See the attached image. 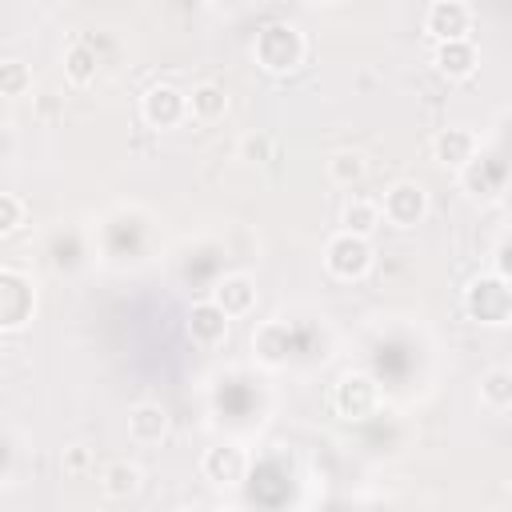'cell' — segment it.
<instances>
[{"label": "cell", "mask_w": 512, "mask_h": 512, "mask_svg": "<svg viewBox=\"0 0 512 512\" xmlns=\"http://www.w3.org/2000/svg\"><path fill=\"white\" fill-rule=\"evenodd\" d=\"M240 152H244V160H268L272 144H268V136H244L240 140Z\"/></svg>", "instance_id": "cell-26"}, {"label": "cell", "mask_w": 512, "mask_h": 512, "mask_svg": "<svg viewBox=\"0 0 512 512\" xmlns=\"http://www.w3.org/2000/svg\"><path fill=\"white\" fill-rule=\"evenodd\" d=\"M140 484H144V472L132 460H108L104 472H100V492L108 500H128V496L140 492Z\"/></svg>", "instance_id": "cell-15"}, {"label": "cell", "mask_w": 512, "mask_h": 512, "mask_svg": "<svg viewBox=\"0 0 512 512\" xmlns=\"http://www.w3.org/2000/svg\"><path fill=\"white\" fill-rule=\"evenodd\" d=\"M60 464H64V472L80 476V472H88V464H92V448H88V444H68L64 456H60Z\"/></svg>", "instance_id": "cell-25"}, {"label": "cell", "mask_w": 512, "mask_h": 512, "mask_svg": "<svg viewBox=\"0 0 512 512\" xmlns=\"http://www.w3.org/2000/svg\"><path fill=\"white\" fill-rule=\"evenodd\" d=\"M432 156L444 168H464L468 160H476V136L468 128H440L432 140Z\"/></svg>", "instance_id": "cell-13"}, {"label": "cell", "mask_w": 512, "mask_h": 512, "mask_svg": "<svg viewBox=\"0 0 512 512\" xmlns=\"http://www.w3.org/2000/svg\"><path fill=\"white\" fill-rule=\"evenodd\" d=\"M32 88V68L24 60H0V96H24Z\"/></svg>", "instance_id": "cell-23"}, {"label": "cell", "mask_w": 512, "mask_h": 512, "mask_svg": "<svg viewBox=\"0 0 512 512\" xmlns=\"http://www.w3.org/2000/svg\"><path fill=\"white\" fill-rule=\"evenodd\" d=\"M364 176H368V160H364L360 152L344 148V152H332V156H328V180H332V184L352 188V184H360Z\"/></svg>", "instance_id": "cell-20"}, {"label": "cell", "mask_w": 512, "mask_h": 512, "mask_svg": "<svg viewBox=\"0 0 512 512\" xmlns=\"http://www.w3.org/2000/svg\"><path fill=\"white\" fill-rule=\"evenodd\" d=\"M252 348H256V360H260V364H268V368L284 364V360H288V348H292V332H288V324H280V320H264V324L252 332Z\"/></svg>", "instance_id": "cell-14"}, {"label": "cell", "mask_w": 512, "mask_h": 512, "mask_svg": "<svg viewBox=\"0 0 512 512\" xmlns=\"http://www.w3.org/2000/svg\"><path fill=\"white\" fill-rule=\"evenodd\" d=\"M96 68H100V56H96V48L88 40H76L64 52V76H68V84H76V88L92 84L96 80Z\"/></svg>", "instance_id": "cell-19"}, {"label": "cell", "mask_w": 512, "mask_h": 512, "mask_svg": "<svg viewBox=\"0 0 512 512\" xmlns=\"http://www.w3.org/2000/svg\"><path fill=\"white\" fill-rule=\"evenodd\" d=\"M488 168H492V160H468V164L460 168V180H464V188H468L472 196H496L500 172L488 176Z\"/></svg>", "instance_id": "cell-22"}, {"label": "cell", "mask_w": 512, "mask_h": 512, "mask_svg": "<svg viewBox=\"0 0 512 512\" xmlns=\"http://www.w3.org/2000/svg\"><path fill=\"white\" fill-rule=\"evenodd\" d=\"M304 52H308V40L304 32L292 24V20H272L256 32V44H252V56L264 72L272 76H288L304 64Z\"/></svg>", "instance_id": "cell-1"}, {"label": "cell", "mask_w": 512, "mask_h": 512, "mask_svg": "<svg viewBox=\"0 0 512 512\" xmlns=\"http://www.w3.org/2000/svg\"><path fill=\"white\" fill-rule=\"evenodd\" d=\"M376 208H380V220H388L392 228H416L428 216V192L416 180H396Z\"/></svg>", "instance_id": "cell-4"}, {"label": "cell", "mask_w": 512, "mask_h": 512, "mask_svg": "<svg viewBox=\"0 0 512 512\" xmlns=\"http://www.w3.org/2000/svg\"><path fill=\"white\" fill-rule=\"evenodd\" d=\"M480 400L492 412H508L512 408V372L508 368H488L480 380Z\"/></svg>", "instance_id": "cell-21"}, {"label": "cell", "mask_w": 512, "mask_h": 512, "mask_svg": "<svg viewBox=\"0 0 512 512\" xmlns=\"http://www.w3.org/2000/svg\"><path fill=\"white\" fill-rule=\"evenodd\" d=\"M464 308L472 320L480 324H508V312H512V292H508V280L496 276V272H484L476 276L468 288H464Z\"/></svg>", "instance_id": "cell-2"}, {"label": "cell", "mask_w": 512, "mask_h": 512, "mask_svg": "<svg viewBox=\"0 0 512 512\" xmlns=\"http://www.w3.org/2000/svg\"><path fill=\"white\" fill-rule=\"evenodd\" d=\"M340 224H344L340 232L368 240V236L380 228V208H376V200H364V196L348 200V204H344V212H340Z\"/></svg>", "instance_id": "cell-17"}, {"label": "cell", "mask_w": 512, "mask_h": 512, "mask_svg": "<svg viewBox=\"0 0 512 512\" xmlns=\"http://www.w3.org/2000/svg\"><path fill=\"white\" fill-rule=\"evenodd\" d=\"M140 116L148 128H176L184 116H188V100L180 88L172 84H152L144 96H140Z\"/></svg>", "instance_id": "cell-7"}, {"label": "cell", "mask_w": 512, "mask_h": 512, "mask_svg": "<svg viewBox=\"0 0 512 512\" xmlns=\"http://www.w3.org/2000/svg\"><path fill=\"white\" fill-rule=\"evenodd\" d=\"M432 64L448 80H468L476 72V64H480V52H476L472 40H444V44H436Z\"/></svg>", "instance_id": "cell-10"}, {"label": "cell", "mask_w": 512, "mask_h": 512, "mask_svg": "<svg viewBox=\"0 0 512 512\" xmlns=\"http://www.w3.org/2000/svg\"><path fill=\"white\" fill-rule=\"evenodd\" d=\"M184 100H188V116L200 120V124H216L228 112V92L220 84H212V80H204L192 92H184Z\"/></svg>", "instance_id": "cell-16"}, {"label": "cell", "mask_w": 512, "mask_h": 512, "mask_svg": "<svg viewBox=\"0 0 512 512\" xmlns=\"http://www.w3.org/2000/svg\"><path fill=\"white\" fill-rule=\"evenodd\" d=\"M188 336H192L196 344H204V348H216V344L228 340V316H224L212 300H200V304H192V312H188Z\"/></svg>", "instance_id": "cell-12"}, {"label": "cell", "mask_w": 512, "mask_h": 512, "mask_svg": "<svg viewBox=\"0 0 512 512\" xmlns=\"http://www.w3.org/2000/svg\"><path fill=\"white\" fill-rule=\"evenodd\" d=\"M212 304L232 320V316H248L256 308V280L244 276V272H232V276H220L216 288H212Z\"/></svg>", "instance_id": "cell-8"}, {"label": "cell", "mask_w": 512, "mask_h": 512, "mask_svg": "<svg viewBox=\"0 0 512 512\" xmlns=\"http://www.w3.org/2000/svg\"><path fill=\"white\" fill-rule=\"evenodd\" d=\"M128 436L136 444H160L168 436V408L156 400H140L128 408Z\"/></svg>", "instance_id": "cell-11"}, {"label": "cell", "mask_w": 512, "mask_h": 512, "mask_svg": "<svg viewBox=\"0 0 512 512\" xmlns=\"http://www.w3.org/2000/svg\"><path fill=\"white\" fill-rule=\"evenodd\" d=\"M424 32L444 44V40H468L472 32V8L464 0H432L424 8Z\"/></svg>", "instance_id": "cell-6"}, {"label": "cell", "mask_w": 512, "mask_h": 512, "mask_svg": "<svg viewBox=\"0 0 512 512\" xmlns=\"http://www.w3.org/2000/svg\"><path fill=\"white\" fill-rule=\"evenodd\" d=\"M24 224V200L12 192H0V236H12Z\"/></svg>", "instance_id": "cell-24"}, {"label": "cell", "mask_w": 512, "mask_h": 512, "mask_svg": "<svg viewBox=\"0 0 512 512\" xmlns=\"http://www.w3.org/2000/svg\"><path fill=\"white\" fill-rule=\"evenodd\" d=\"M324 268H328V276L348 280V284H352V280H364L368 268H372V244L360 240V236L336 232V236L328 240V248H324Z\"/></svg>", "instance_id": "cell-3"}, {"label": "cell", "mask_w": 512, "mask_h": 512, "mask_svg": "<svg viewBox=\"0 0 512 512\" xmlns=\"http://www.w3.org/2000/svg\"><path fill=\"white\" fill-rule=\"evenodd\" d=\"M200 468H204V476L212 484H240L244 472H248V456H244L240 444H216V448L204 452Z\"/></svg>", "instance_id": "cell-9"}, {"label": "cell", "mask_w": 512, "mask_h": 512, "mask_svg": "<svg viewBox=\"0 0 512 512\" xmlns=\"http://www.w3.org/2000/svg\"><path fill=\"white\" fill-rule=\"evenodd\" d=\"M376 400H380V392H376V380H372L368 372H344V376L336 380V388H332V408H336L344 420H364V416H372V412H376Z\"/></svg>", "instance_id": "cell-5"}, {"label": "cell", "mask_w": 512, "mask_h": 512, "mask_svg": "<svg viewBox=\"0 0 512 512\" xmlns=\"http://www.w3.org/2000/svg\"><path fill=\"white\" fill-rule=\"evenodd\" d=\"M4 296H0V324H24L28 308H32V288L24 284V276L4 272Z\"/></svg>", "instance_id": "cell-18"}]
</instances>
